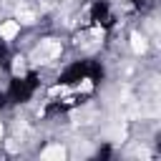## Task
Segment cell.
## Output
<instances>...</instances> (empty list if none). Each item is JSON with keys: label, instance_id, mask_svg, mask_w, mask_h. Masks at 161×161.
I'll list each match as a JSON object with an SVG mask.
<instances>
[{"label": "cell", "instance_id": "obj_1", "mask_svg": "<svg viewBox=\"0 0 161 161\" xmlns=\"http://www.w3.org/2000/svg\"><path fill=\"white\" fill-rule=\"evenodd\" d=\"M60 53H63L60 40H55V38H43V40L35 45V53L30 55L28 63H35V65H40V63H50V60L60 58Z\"/></svg>", "mask_w": 161, "mask_h": 161}, {"label": "cell", "instance_id": "obj_2", "mask_svg": "<svg viewBox=\"0 0 161 161\" xmlns=\"http://www.w3.org/2000/svg\"><path fill=\"white\" fill-rule=\"evenodd\" d=\"M20 23L15 20V18H10V20H3L0 23V40H5V43H13L18 35H20Z\"/></svg>", "mask_w": 161, "mask_h": 161}, {"label": "cell", "instance_id": "obj_3", "mask_svg": "<svg viewBox=\"0 0 161 161\" xmlns=\"http://www.w3.org/2000/svg\"><path fill=\"white\" fill-rule=\"evenodd\" d=\"M131 53L133 55H146L148 53V38H146V33H141V30L131 33Z\"/></svg>", "mask_w": 161, "mask_h": 161}, {"label": "cell", "instance_id": "obj_4", "mask_svg": "<svg viewBox=\"0 0 161 161\" xmlns=\"http://www.w3.org/2000/svg\"><path fill=\"white\" fill-rule=\"evenodd\" d=\"M65 156H68V151H65L63 143H50L48 148L40 151V158H45V161H60V158H65Z\"/></svg>", "mask_w": 161, "mask_h": 161}, {"label": "cell", "instance_id": "obj_5", "mask_svg": "<svg viewBox=\"0 0 161 161\" xmlns=\"http://www.w3.org/2000/svg\"><path fill=\"white\" fill-rule=\"evenodd\" d=\"M25 70H28V58L25 55H15L13 58V75L15 78H23Z\"/></svg>", "mask_w": 161, "mask_h": 161}, {"label": "cell", "instance_id": "obj_6", "mask_svg": "<svg viewBox=\"0 0 161 161\" xmlns=\"http://www.w3.org/2000/svg\"><path fill=\"white\" fill-rule=\"evenodd\" d=\"M78 91H83V93H91V91H93V83H91L88 78H83V80L78 83Z\"/></svg>", "mask_w": 161, "mask_h": 161}, {"label": "cell", "instance_id": "obj_7", "mask_svg": "<svg viewBox=\"0 0 161 161\" xmlns=\"http://www.w3.org/2000/svg\"><path fill=\"white\" fill-rule=\"evenodd\" d=\"M3 133H5V123L0 121V141H3Z\"/></svg>", "mask_w": 161, "mask_h": 161}]
</instances>
